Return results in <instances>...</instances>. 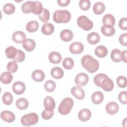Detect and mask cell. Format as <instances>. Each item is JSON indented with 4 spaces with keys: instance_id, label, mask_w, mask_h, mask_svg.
Segmentation results:
<instances>
[{
    "instance_id": "cell-6",
    "label": "cell",
    "mask_w": 127,
    "mask_h": 127,
    "mask_svg": "<svg viewBox=\"0 0 127 127\" xmlns=\"http://www.w3.org/2000/svg\"><path fill=\"white\" fill-rule=\"evenodd\" d=\"M77 24L79 27L85 31L90 30L93 26L92 21L84 15H81L77 18Z\"/></svg>"
},
{
    "instance_id": "cell-24",
    "label": "cell",
    "mask_w": 127,
    "mask_h": 127,
    "mask_svg": "<svg viewBox=\"0 0 127 127\" xmlns=\"http://www.w3.org/2000/svg\"><path fill=\"white\" fill-rule=\"evenodd\" d=\"M54 26L50 23H45L41 28L42 32L46 35H49L52 34L54 31Z\"/></svg>"
},
{
    "instance_id": "cell-31",
    "label": "cell",
    "mask_w": 127,
    "mask_h": 127,
    "mask_svg": "<svg viewBox=\"0 0 127 127\" xmlns=\"http://www.w3.org/2000/svg\"><path fill=\"white\" fill-rule=\"evenodd\" d=\"M17 53V50L12 46L7 47L5 51V54L6 57L10 59H14Z\"/></svg>"
},
{
    "instance_id": "cell-26",
    "label": "cell",
    "mask_w": 127,
    "mask_h": 127,
    "mask_svg": "<svg viewBox=\"0 0 127 127\" xmlns=\"http://www.w3.org/2000/svg\"><path fill=\"white\" fill-rule=\"evenodd\" d=\"M102 22L104 25L114 26L115 24V18L112 14H107L102 18Z\"/></svg>"
},
{
    "instance_id": "cell-21",
    "label": "cell",
    "mask_w": 127,
    "mask_h": 127,
    "mask_svg": "<svg viewBox=\"0 0 127 127\" xmlns=\"http://www.w3.org/2000/svg\"><path fill=\"white\" fill-rule=\"evenodd\" d=\"M44 72L40 69L35 70L32 73V79L36 82H41L45 78Z\"/></svg>"
},
{
    "instance_id": "cell-12",
    "label": "cell",
    "mask_w": 127,
    "mask_h": 127,
    "mask_svg": "<svg viewBox=\"0 0 127 127\" xmlns=\"http://www.w3.org/2000/svg\"><path fill=\"white\" fill-rule=\"evenodd\" d=\"M105 109L106 112L109 114L114 115L118 112L119 109V107L116 102H110L106 105Z\"/></svg>"
},
{
    "instance_id": "cell-44",
    "label": "cell",
    "mask_w": 127,
    "mask_h": 127,
    "mask_svg": "<svg viewBox=\"0 0 127 127\" xmlns=\"http://www.w3.org/2000/svg\"><path fill=\"white\" fill-rule=\"evenodd\" d=\"M42 117L44 120H48L50 119L54 115V111H49L47 110H44L42 114Z\"/></svg>"
},
{
    "instance_id": "cell-22",
    "label": "cell",
    "mask_w": 127,
    "mask_h": 127,
    "mask_svg": "<svg viewBox=\"0 0 127 127\" xmlns=\"http://www.w3.org/2000/svg\"><path fill=\"white\" fill-rule=\"evenodd\" d=\"M104 99V95L100 91H96L94 92L91 96V100L95 104L101 103Z\"/></svg>"
},
{
    "instance_id": "cell-15",
    "label": "cell",
    "mask_w": 127,
    "mask_h": 127,
    "mask_svg": "<svg viewBox=\"0 0 127 127\" xmlns=\"http://www.w3.org/2000/svg\"><path fill=\"white\" fill-rule=\"evenodd\" d=\"M55 102L50 96H47L44 100V106L46 110L53 111L55 108Z\"/></svg>"
},
{
    "instance_id": "cell-39",
    "label": "cell",
    "mask_w": 127,
    "mask_h": 127,
    "mask_svg": "<svg viewBox=\"0 0 127 127\" xmlns=\"http://www.w3.org/2000/svg\"><path fill=\"white\" fill-rule=\"evenodd\" d=\"M117 83L118 86L122 88H124L127 86V78L124 76H119L117 77Z\"/></svg>"
},
{
    "instance_id": "cell-9",
    "label": "cell",
    "mask_w": 127,
    "mask_h": 127,
    "mask_svg": "<svg viewBox=\"0 0 127 127\" xmlns=\"http://www.w3.org/2000/svg\"><path fill=\"white\" fill-rule=\"evenodd\" d=\"M71 93L78 100H82L85 97V92L80 86H73L70 90Z\"/></svg>"
},
{
    "instance_id": "cell-1",
    "label": "cell",
    "mask_w": 127,
    "mask_h": 127,
    "mask_svg": "<svg viewBox=\"0 0 127 127\" xmlns=\"http://www.w3.org/2000/svg\"><path fill=\"white\" fill-rule=\"evenodd\" d=\"M94 82L97 86L101 87L104 90L107 92L112 90L114 87L113 80L107 75L102 73L94 76Z\"/></svg>"
},
{
    "instance_id": "cell-38",
    "label": "cell",
    "mask_w": 127,
    "mask_h": 127,
    "mask_svg": "<svg viewBox=\"0 0 127 127\" xmlns=\"http://www.w3.org/2000/svg\"><path fill=\"white\" fill-rule=\"evenodd\" d=\"M63 66L66 69H70L74 66L73 60L70 58H65L63 62Z\"/></svg>"
},
{
    "instance_id": "cell-16",
    "label": "cell",
    "mask_w": 127,
    "mask_h": 127,
    "mask_svg": "<svg viewBox=\"0 0 127 127\" xmlns=\"http://www.w3.org/2000/svg\"><path fill=\"white\" fill-rule=\"evenodd\" d=\"M22 46L27 52H31L34 50L36 47V43L31 39H26L22 42Z\"/></svg>"
},
{
    "instance_id": "cell-49",
    "label": "cell",
    "mask_w": 127,
    "mask_h": 127,
    "mask_svg": "<svg viewBox=\"0 0 127 127\" xmlns=\"http://www.w3.org/2000/svg\"><path fill=\"white\" fill-rule=\"evenodd\" d=\"M121 61H123L125 63H127V51L125 50L121 53Z\"/></svg>"
},
{
    "instance_id": "cell-41",
    "label": "cell",
    "mask_w": 127,
    "mask_h": 127,
    "mask_svg": "<svg viewBox=\"0 0 127 127\" xmlns=\"http://www.w3.org/2000/svg\"><path fill=\"white\" fill-rule=\"evenodd\" d=\"M90 1L89 0H81L79 2V6L81 9L87 10L90 7Z\"/></svg>"
},
{
    "instance_id": "cell-33",
    "label": "cell",
    "mask_w": 127,
    "mask_h": 127,
    "mask_svg": "<svg viewBox=\"0 0 127 127\" xmlns=\"http://www.w3.org/2000/svg\"><path fill=\"white\" fill-rule=\"evenodd\" d=\"M121 51L120 50L118 49H113L112 51L111 54V58L112 60V61L116 63L121 62Z\"/></svg>"
},
{
    "instance_id": "cell-40",
    "label": "cell",
    "mask_w": 127,
    "mask_h": 127,
    "mask_svg": "<svg viewBox=\"0 0 127 127\" xmlns=\"http://www.w3.org/2000/svg\"><path fill=\"white\" fill-rule=\"evenodd\" d=\"M18 68V65L15 61L10 62L7 65V69L8 72L10 73L15 72Z\"/></svg>"
},
{
    "instance_id": "cell-27",
    "label": "cell",
    "mask_w": 127,
    "mask_h": 127,
    "mask_svg": "<svg viewBox=\"0 0 127 127\" xmlns=\"http://www.w3.org/2000/svg\"><path fill=\"white\" fill-rule=\"evenodd\" d=\"M95 54L98 57L104 58L107 56L108 54V50L106 47L100 45L95 48Z\"/></svg>"
},
{
    "instance_id": "cell-10",
    "label": "cell",
    "mask_w": 127,
    "mask_h": 127,
    "mask_svg": "<svg viewBox=\"0 0 127 127\" xmlns=\"http://www.w3.org/2000/svg\"><path fill=\"white\" fill-rule=\"evenodd\" d=\"M26 89L25 84L21 81H16L12 85V90L17 95L23 94Z\"/></svg>"
},
{
    "instance_id": "cell-18",
    "label": "cell",
    "mask_w": 127,
    "mask_h": 127,
    "mask_svg": "<svg viewBox=\"0 0 127 127\" xmlns=\"http://www.w3.org/2000/svg\"><path fill=\"white\" fill-rule=\"evenodd\" d=\"M25 34L21 31H17L13 33L12 35V40L16 43H21L23 42L26 39Z\"/></svg>"
},
{
    "instance_id": "cell-5",
    "label": "cell",
    "mask_w": 127,
    "mask_h": 127,
    "mask_svg": "<svg viewBox=\"0 0 127 127\" xmlns=\"http://www.w3.org/2000/svg\"><path fill=\"white\" fill-rule=\"evenodd\" d=\"M38 116L35 113L25 114L21 119V123L24 126H30L36 124L38 122Z\"/></svg>"
},
{
    "instance_id": "cell-13",
    "label": "cell",
    "mask_w": 127,
    "mask_h": 127,
    "mask_svg": "<svg viewBox=\"0 0 127 127\" xmlns=\"http://www.w3.org/2000/svg\"><path fill=\"white\" fill-rule=\"evenodd\" d=\"M91 116V111L89 109L86 108L81 110L78 114V117L79 119L83 122H86L89 120L90 119Z\"/></svg>"
},
{
    "instance_id": "cell-14",
    "label": "cell",
    "mask_w": 127,
    "mask_h": 127,
    "mask_svg": "<svg viewBox=\"0 0 127 127\" xmlns=\"http://www.w3.org/2000/svg\"><path fill=\"white\" fill-rule=\"evenodd\" d=\"M101 32L106 36H112L115 33V28L113 26L103 25L101 28Z\"/></svg>"
},
{
    "instance_id": "cell-36",
    "label": "cell",
    "mask_w": 127,
    "mask_h": 127,
    "mask_svg": "<svg viewBox=\"0 0 127 127\" xmlns=\"http://www.w3.org/2000/svg\"><path fill=\"white\" fill-rule=\"evenodd\" d=\"M15 9V6L10 3H7L4 5L3 6V11L6 14H12Z\"/></svg>"
},
{
    "instance_id": "cell-32",
    "label": "cell",
    "mask_w": 127,
    "mask_h": 127,
    "mask_svg": "<svg viewBox=\"0 0 127 127\" xmlns=\"http://www.w3.org/2000/svg\"><path fill=\"white\" fill-rule=\"evenodd\" d=\"M15 104L18 109L20 110H25L27 109L28 106V102L25 98H21L17 99Z\"/></svg>"
},
{
    "instance_id": "cell-19",
    "label": "cell",
    "mask_w": 127,
    "mask_h": 127,
    "mask_svg": "<svg viewBox=\"0 0 127 127\" xmlns=\"http://www.w3.org/2000/svg\"><path fill=\"white\" fill-rule=\"evenodd\" d=\"M73 37V33L69 29H64L60 33L61 39L65 42L71 41Z\"/></svg>"
},
{
    "instance_id": "cell-7",
    "label": "cell",
    "mask_w": 127,
    "mask_h": 127,
    "mask_svg": "<svg viewBox=\"0 0 127 127\" xmlns=\"http://www.w3.org/2000/svg\"><path fill=\"white\" fill-rule=\"evenodd\" d=\"M89 81L88 76L84 72L77 74L75 78V82L77 86H82L85 85Z\"/></svg>"
},
{
    "instance_id": "cell-43",
    "label": "cell",
    "mask_w": 127,
    "mask_h": 127,
    "mask_svg": "<svg viewBox=\"0 0 127 127\" xmlns=\"http://www.w3.org/2000/svg\"><path fill=\"white\" fill-rule=\"evenodd\" d=\"M32 1H27L22 4L21 6L22 11L25 13H29L31 12V6Z\"/></svg>"
},
{
    "instance_id": "cell-23",
    "label": "cell",
    "mask_w": 127,
    "mask_h": 127,
    "mask_svg": "<svg viewBox=\"0 0 127 127\" xmlns=\"http://www.w3.org/2000/svg\"><path fill=\"white\" fill-rule=\"evenodd\" d=\"M100 39L99 35L96 32H92L89 33L87 37L88 42L91 45H95L98 43Z\"/></svg>"
},
{
    "instance_id": "cell-48",
    "label": "cell",
    "mask_w": 127,
    "mask_h": 127,
    "mask_svg": "<svg viewBox=\"0 0 127 127\" xmlns=\"http://www.w3.org/2000/svg\"><path fill=\"white\" fill-rule=\"evenodd\" d=\"M70 0H58L57 1L59 5L61 6H65L69 3Z\"/></svg>"
},
{
    "instance_id": "cell-37",
    "label": "cell",
    "mask_w": 127,
    "mask_h": 127,
    "mask_svg": "<svg viewBox=\"0 0 127 127\" xmlns=\"http://www.w3.org/2000/svg\"><path fill=\"white\" fill-rule=\"evenodd\" d=\"M56 85L55 82L51 80L47 81L44 85V88L46 91L49 92H53L56 89Z\"/></svg>"
},
{
    "instance_id": "cell-34",
    "label": "cell",
    "mask_w": 127,
    "mask_h": 127,
    "mask_svg": "<svg viewBox=\"0 0 127 127\" xmlns=\"http://www.w3.org/2000/svg\"><path fill=\"white\" fill-rule=\"evenodd\" d=\"M13 96L12 94L8 92L4 93L2 97V101L4 104L6 105H10L13 102Z\"/></svg>"
},
{
    "instance_id": "cell-28",
    "label": "cell",
    "mask_w": 127,
    "mask_h": 127,
    "mask_svg": "<svg viewBox=\"0 0 127 127\" xmlns=\"http://www.w3.org/2000/svg\"><path fill=\"white\" fill-rule=\"evenodd\" d=\"M51 75L55 79H60L64 76L63 70L59 67H53L51 71Z\"/></svg>"
},
{
    "instance_id": "cell-17",
    "label": "cell",
    "mask_w": 127,
    "mask_h": 127,
    "mask_svg": "<svg viewBox=\"0 0 127 127\" xmlns=\"http://www.w3.org/2000/svg\"><path fill=\"white\" fill-rule=\"evenodd\" d=\"M42 4L39 1H32L31 6V12L34 14H39L43 10Z\"/></svg>"
},
{
    "instance_id": "cell-2",
    "label": "cell",
    "mask_w": 127,
    "mask_h": 127,
    "mask_svg": "<svg viewBox=\"0 0 127 127\" xmlns=\"http://www.w3.org/2000/svg\"><path fill=\"white\" fill-rule=\"evenodd\" d=\"M81 63L82 66L90 73L96 72L99 67V62L90 55L84 56Z\"/></svg>"
},
{
    "instance_id": "cell-42",
    "label": "cell",
    "mask_w": 127,
    "mask_h": 127,
    "mask_svg": "<svg viewBox=\"0 0 127 127\" xmlns=\"http://www.w3.org/2000/svg\"><path fill=\"white\" fill-rule=\"evenodd\" d=\"M25 58V53L20 50H17V53L15 58L13 59L14 61L16 62L20 63L23 62Z\"/></svg>"
},
{
    "instance_id": "cell-29",
    "label": "cell",
    "mask_w": 127,
    "mask_h": 127,
    "mask_svg": "<svg viewBox=\"0 0 127 127\" xmlns=\"http://www.w3.org/2000/svg\"><path fill=\"white\" fill-rule=\"evenodd\" d=\"M13 79V76L9 72H4L1 73L0 77L1 82L5 84H9Z\"/></svg>"
},
{
    "instance_id": "cell-35",
    "label": "cell",
    "mask_w": 127,
    "mask_h": 127,
    "mask_svg": "<svg viewBox=\"0 0 127 127\" xmlns=\"http://www.w3.org/2000/svg\"><path fill=\"white\" fill-rule=\"evenodd\" d=\"M38 16L41 21L43 22H47L50 19V12L46 8H43Z\"/></svg>"
},
{
    "instance_id": "cell-25",
    "label": "cell",
    "mask_w": 127,
    "mask_h": 127,
    "mask_svg": "<svg viewBox=\"0 0 127 127\" xmlns=\"http://www.w3.org/2000/svg\"><path fill=\"white\" fill-rule=\"evenodd\" d=\"M105 9V5L102 2H97L93 5V12L97 15L102 14Z\"/></svg>"
},
{
    "instance_id": "cell-20",
    "label": "cell",
    "mask_w": 127,
    "mask_h": 127,
    "mask_svg": "<svg viewBox=\"0 0 127 127\" xmlns=\"http://www.w3.org/2000/svg\"><path fill=\"white\" fill-rule=\"evenodd\" d=\"M49 61L54 64H58L60 63L62 59L61 55L56 52H52L49 55Z\"/></svg>"
},
{
    "instance_id": "cell-30",
    "label": "cell",
    "mask_w": 127,
    "mask_h": 127,
    "mask_svg": "<svg viewBox=\"0 0 127 127\" xmlns=\"http://www.w3.org/2000/svg\"><path fill=\"white\" fill-rule=\"evenodd\" d=\"M39 28V23L37 21L32 20L26 24V30L30 33L34 32L36 31Z\"/></svg>"
},
{
    "instance_id": "cell-46",
    "label": "cell",
    "mask_w": 127,
    "mask_h": 127,
    "mask_svg": "<svg viewBox=\"0 0 127 127\" xmlns=\"http://www.w3.org/2000/svg\"><path fill=\"white\" fill-rule=\"evenodd\" d=\"M119 27L123 30H126L127 29V18H122L119 22Z\"/></svg>"
},
{
    "instance_id": "cell-11",
    "label": "cell",
    "mask_w": 127,
    "mask_h": 127,
    "mask_svg": "<svg viewBox=\"0 0 127 127\" xmlns=\"http://www.w3.org/2000/svg\"><path fill=\"white\" fill-rule=\"evenodd\" d=\"M1 119L7 123L13 122L15 119L14 114L9 111H3L0 113Z\"/></svg>"
},
{
    "instance_id": "cell-3",
    "label": "cell",
    "mask_w": 127,
    "mask_h": 127,
    "mask_svg": "<svg viewBox=\"0 0 127 127\" xmlns=\"http://www.w3.org/2000/svg\"><path fill=\"white\" fill-rule=\"evenodd\" d=\"M71 19V14L66 10H58L53 15V20L57 23H65L68 22Z\"/></svg>"
},
{
    "instance_id": "cell-8",
    "label": "cell",
    "mask_w": 127,
    "mask_h": 127,
    "mask_svg": "<svg viewBox=\"0 0 127 127\" xmlns=\"http://www.w3.org/2000/svg\"><path fill=\"white\" fill-rule=\"evenodd\" d=\"M69 50L70 53L73 54H78L83 51L84 46L82 43L78 42H75L70 45Z\"/></svg>"
},
{
    "instance_id": "cell-45",
    "label": "cell",
    "mask_w": 127,
    "mask_h": 127,
    "mask_svg": "<svg viewBox=\"0 0 127 127\" xmlns=\"http://www.w3.org/2000/svg\"><path fill=\"white\" fill-rule=\"evenodd\" d=\"M119 101L123 104H127V91H121L118 95Z\"/></svg>"
},
{
    "instance_id": "cell-47",
    "label": "cell",
    "mask_w": 127,
    "mask_h": 127,
    "mask_svg": "<svg viewBox=\"0 0 127 127\" xmlns=\"http://www.w3.org/2000/svg\"><path fill=\"white\" fill-rule=\"evenodd\" d=\"M119 40L120 44L122 45L126 46L127 45V34L124 33L121 34Z\"/></svg>"
},
{
    "instance_id": "cell-4",
    "label": "cell",
    "mask_w": 127,
    "mask_h": 127,
    "mask_svg": "<svg viewBox=\"0 0 127 127\" xmlns=\"http://www.w3.org/2000/svg\"><path fill=\"white\" fill-rule=\"evenodd\" d=\"M74 102L73 100L69 97L63 99L58 108L59 112L63 115H65L70 113Z\"/></svg>"
}]
</instances>
